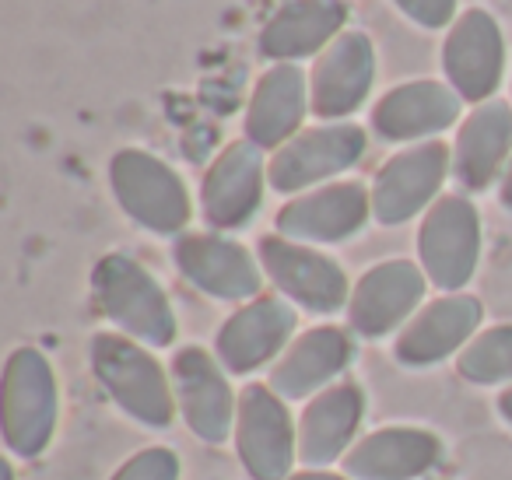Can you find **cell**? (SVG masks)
<instances>
[{
	"label": "cell",
	"instance_id": "6da1fadb",
	"mask_svg": "<svg viewBox=\"0 0 512 480\" xmlns=\"http://www.w3.org/2000/svg\"><path fill=\"white\" fill-rule=\"evenodd\" d=\"M4 442L15 456H43L60 417V389L53 365L36 347H18L4 365Z\"/></svg>",
	"mask_w": 512,
	"mask_h": 480
},
{
	"label": "cell",
	"instance_id": "7a4b0ae2",
	"mask_svg": "<svg viewBox=\"0 0 512 480\" xmlns=\"http://www.w3.org/2000/svg\"><path fill=\"white\" fill-rule=\"evenodd\" d=\"M92 368L109 396L127 410L134 421L148 428H169L176 417V393L169 389L165 368L134 340L116 333H95Z\"/></svg>",
	"mask_w": 512,
	"mask_h": 480
},
{
	"label": "cell",
	"instance_id": "3957f363",
	"mask_svg": "<svg viewBox=\"0 0 512 480\" xmlns=\"http://www.w3.org/2000/svg\"><path fill=\"white\" fill-rule=\"evenodd\" d=\"M95 295L116 326L151 347H165L176 340V316L165 298L162 284L137 260L123 253H109L95 267Z\"/></svg>",
	"mask_w": 512,
	"mask_h": 480
},
{
	"label": "cell",
	"instance_id": "277c9868",
	"mask_svg": "<svg viewBox=\"0 0 512 480\" xmlns=\"http://www.w3.org/2000/svg\"><path fill=\"white\" fill-rule=\"evenodd\" d=\"M109 186L123 211L148 232L172 235L190 221V193L183 179L148 151H120L109 162Z\"/></svg>",
	"mask_w": 512,
	"mask_h": 480
},
{
	"label": "cell",
	"instance_id": "5b68a950",
	"mask_svg": "<svg viewBox=\"0 0 512 480\" xmlns=\"http://www.w3.org/2000/svg\"><path fill=\"white\" fill-rule=\"evenodd\" d=\"M425 277L442 291H456L474 277L481 260V218L467 197H442L428 207L418 232Z\"/></svg>",
	"mask_w": 512,
	"mask_h": 480
},
{
	"label": "cell",
	"instance_id": "8992f818",
	"mask_svg": "<svg viewBox=\"0 0 512 480\" xmlns=\"http://www.w3.org/2000/svg\"><path fill=\"white\" fill-rule=\"evenodd\" d=\"M235 445L253 480H285L295 459V424L285 400L271 386H246L235 414Z\"/></svg>",
	"mask_w": 512,
	"mask_h": 480
},
{
	"label": "cell",
	"instance_id": "52a82bcc",
	"mask_svg": "<svg viewBox=\"0 0 512 480\" xmlns=\"http://www.w3.org/2000/svg\"><path fill=\"white\" fill-rule=\"evenodd\" d=\"M260 263L267 277L285 291L292 302L309 312H337L348 295V277L330 256L316 253L309 246L285 239V235H267L260 239Z\"/></svg>",
	"mask_w": 512,
	"mask_h": 480
},
{
	"label": "cell",
	"instance_id": "ba28073f",
	"mask_svg": "<svg viewBox=\"0 0 512 480\" xmlns=\"http://www.w3.org/2000/svg\"><path fill=\"white\" fill-rule=\"evenodd\" d=\"M362 155L365 130L355 127V123H330V127L306 130V134L292 137L285 148H278L267 176H271V186L278 193H295L351 169Z\"/></svg>",
	"mask_w": 512,
	"mask_h": 480
},
{
	"label": "cell",
	"instance_id": "9c48e42d",
	"mask_svg": "<svg viewBox=\"0 0 512 480\" xmlns=\"http://www.w3.org/2000/svg\"><path fill=\"white\" fill-rule=\"evenodd\" d=\"M449 172V148L428 141L393 155L372 183V214L379 225H404L421 207L432 204Z\"/></svg>",
	"mask_w": 512,
	"mask_h": 480
},
{
	"label": "cell",
	"instance_id": "30bf717a",
	"mask_svg": "<svg viewBox=\"0 0 512 480\" xmlns=\"http://www.w3.org/2000/svg\"><path fill=\"white\" fill-rule=\"evenodd\" d=\"M172 382H176V403L183 410L186 424L197 438L218 445L232 431L235 407L232 386H228L221 365L204 351V347H183L172 358Z\"/></svg>",
	"mask_w": 512,
	"mask_h": 480
},
{
	"label": "cell",
	"instance_id": "8fae6325",
	"mask_svg": "<svg viewBox=\"0 0 512 480\" xmlns=\"http://www.w3.org/2000/svg\"><path fill=\"white\" fill-rule=\"evenodd\" d=\"M502 64L505 46L495 18L477 8L456 18L442 46V67H446L453 92L467 102H484L502 81Z\"/></svg>",
	"mask_w": 512,
	"mask_h": 480
},
{
	"label": "cell",
	"instance_id": "7c38bea8",
	"mask_svg": "<svg viewBox=\"0 0 512 480\" xmlns=\"http://www.w3.org/2000/svg\"><path fill=\"white\" fill-rule=\"evenodd\" d=\"M372 74H376V53H372L369 36L362 32L337 36L313 67V81H309L313 113L323 120H341L355 113L369 95Z\"/></svg>",
	"mask_w": 512,
	"mask_h": 480
},
{
	"label": "cell",
	"instance_id": "4fadbf2b",
	"mask_svg": "<svg viewBox=\"0 0 512 480\" xmlns=\"http://www.w3.org/2000/svg\"><path fill=\"white\" fill-rule=\"evenodd\" d=\"M264 200V158L253 141H235L218 155L204 179L200 207L214 228H242Z\"/></svg>",
	"mask_w": 512,
	"mask_h": 480
},
{
	"label": "cell",
	"instance_id": "5bb4252c",
	"mask_svg": "<svg viewBox=\"0 0 512 480\" xmlns=\"http://www.w3.org/2000/svg\"><path fill=\"white\" fill-rule=\"evenodd\" d=\"M421 298H425V274L414 263H379L351 291L348 319L362 337H386L418 309Z\"/></svg>",
	"mask_w": 512,
	"mask_h": 480
},
{
	"label": "cell",
	"instance_id": "9a60e30c",
	"mask_svg": "<svg viewBox=\"0 0 512 480\" xmlns=\"http://www.w3.org/2000/svg\"><path fill=\"white\" fill-rule=\"evenodd\" d=\"M372 214V193L362 183H334L292 200L278 214V232L299 242H344Z\"/></svg>",
	"mask_w": 512,
	"mask_h": 480
},
{
	"label": "cell",
	"instance_id": "2e32d148",
	"mask_svg": "<svg viewBox=\"0 0 512 480\" xmlns=\"http://www.w3.org/2000/svg\"><path fill=\"white\" fill-rule=\"evenodd\" d=\"M295 319V309L281 298H260L235 312L218 330V358L225 372L246 375L267 365L295 333Z\"/></svg>",
	"mask_w": 512,
	"mask_h": 480
},
{
	"label": "cell",
	"instance_id": "e0dca14e",
	"mask_svg": "<svg viewBox=\"0 0 512 480\" xmlns=\"http://www.w3.org/2000/svg\"><path fill=\"white\" fill-rule=\"evenodd\" d=\"M176 267L186 281L225 302L253 298L260 291V270L249 249L221 235H183L176 242Z\"/></svg>",
	"mask_w": 512,
	"mask_h": 480
},
{
	"label": "cell",
	"instance_id": "ac0fdd59",
	"mask_svg": "<svg viewBox=\"0 0 512 480\" xmlns=\"http://www.w3.org/2000/svg\"><path fill=\"white\" fill-rule=\"evenodd\" d=\"M484 309L477 298L470 295H446L439 302L425 305L411 323L404 326V333L397 337V361L404 365H435V361L449 358L453 351H460L474 330L481 326Z\"/></svg>",
	"mask_w": 512,
	"mask_h": 480
},
{
	"label": "cell",
	"instance_id": "d6986e66",
	"mask_svg": "<svg viewBox=\"0 0 512 480\" xmlns=\"http://www.w3.org/2000/svg\"><path fill=\"white\" fill-rule=\"evenodd\" d=\"M442 456V442L425 428H383L365 435L344 456V473L355 480H414Z\"/></svg>",
	"mask_w": 512,
	"mask_h": 480
},
{
	"label": "cell",
	"instance_id": "ffe728a7",
	"mask_svg": "<svg viewBox=\"0 0 512 480\" xmlns=\"http://www.w3.org/2000/svg\"><path fill=\"white\" fill-rule=\"evenodd\" d=\"M460 116V95L439 81H411L386 92L372 109V127L386 141H418L439 134Z\"/></svg>",
	"mask_w": 512,
	"mask_h": 480
},
{
	"label": "cell",
	"instance_id": "44dd1931",
	"mask_svg": "<svg viewBox=\"0 0 512 480\" xmlns=\"http://www.w3.org/2000/svg\"><path fill=\"white\" fill-rule=\"evenodd\" d=\"M355 354V344L337 326H316L302 333L274 365L271 389L281 400H302V396L323 389L337 372H344Z\"/></svg>",
	"mask_w": 512,
	"mask_h": 480
},
{
	"label": "cell",
	"instance_id": "7402d4cb",
	"mask_svg": "<svg viewBox=\"0 0 512 480\" xmlns=\"http://www.w3.org/2000/svg\"><path fill=\"white\" fill-rule=\"evenodd\" d=\"M309 102L306 74L295 64H278L260 78L253 102L246 109V137L256 148H285L288 137L299 130Z\"/></svg>",
	"mask_w": 512,
	"mask_h": 480
},
{
	"label": "cell",
	"instance_id": "603a6c76",
	"mask_svg": "<svg viewBox=\"0 0 512 480\" xmlns=\"http://www.w3.org/2000/svg\"><path fill=\"white\" fill-rule=\"evenodd\" d=\"M365 414V396L355 382H337L323 389L299 421V456L309 466H327L348 449Z\"/></svg>",
	"mask_w": 512,
	"mask_h": 480
},
{
	"label": "cell",
	"instance_id": "cb8c5ba5",
	"mask_svg": "<svg viewBox=\"0 0 512 480\" xmlns=\"http://www.w3.org/2000/svg\"><path fill=\"white\" fill-rule=\"evenodd\" d=\"M512 151V106L484 102L463 120L453 148V172L467 190L495 183Z\"/></svg>",
	"mask_w": 512,
	"mask_h": 480
},
{
	"label": "cell",
	"instance_id": "d4e9b609",
	"mask_svg": "<svg viewBox=\"0 0 512 480\" xmlns=\"http://www.w3.org/2000/svg\"><path fill=\"white\" fill-rule=\"evenodd\" d=\"M348 8L344 0H292L260 32V50L271 60H299L337 39Z\"/></svg>",
	"mask_w": 512,
	"mask_h": 480
},
{
	"label": "cell",
	"instance_id": "484cf974",
	"mask_svg": "<svg viewBox=\"0 0 512 480\" xmlns=\"http://www.w3.org/2000/svg\"><path fill=\"white\" fill-rule=\"evenodd\" d=\"M456 372L474 386H495V382L512 379V326L477 333L460 351Z\"/></svg>",
	"mask_w": 512,
	"mask_h": 480
},
{
	"label": "cell",
	"instance_id": "4316f807",
	"mask_svg": "<svg viewBox=\"0 0 512 480\" xmlns=\"http://www.w3.org/2000/svg\"><path fill=\"white\" fill-rule=\"evenodd\" d=\"M113 480H179V456L162 445L141 449L113 473Z\"/></svg>",
	"mask_w": 512,
	"mask_h": 480
},
{
	"label": "cell",
	"instance_id": "83f0119b",
	"mask_svg": "<svg viewBox=\"0 0 512 480\" xmlns=\"http://www.w3.org/2000/svg\"><path fill=\"white\" fill-rule=\"evenodd\" d=\"M397 4L407 18H414L425 29H442L456 11V0H397Z\"/></svg>",
	"mask_w": 512,
	"mask_h": 480
},
{
	"label": "cell",
	"instance_id": "f1b7e54d",
	"mask_svg": "<svg viewBox=\"0 0 512 480\" xmlns=\"http://www.w3.org/2000/svg\"><path fill=\"white\" fill-rule=\"evenodd\" d=\"M498 200H502V204L512 211V158H509V165H505V176H502V190H498Z\"/></svg>",
	"mask_w": 512,
	"mask_h": 480
},
{
	"label": "cell",
	"instance_id": "f546056e",
	"mask_svg": "<svg viewBox=\"0 0 512 480\" xmlns=\"http://www.w3.org/2000/svg\"><path fill=\"white\" fill-rule=\"evenodd\" d=\"M498 414H502L505 421L512 424V389H505V393L498 396Z\"/></svg>",
	"mask_w": 512,
	"mask_h": 480
},
{
	"label": "cell",
	"instance_id": "4dcf8cb0",
	"mask_svg": "<svg viewBox=\"0 0 512 480\" xmlns=\"http://www.w3.org/2000/svg\"><path fill=\"white\" fill-rule=\"evenodd\" d=\"M288 480H344V477H334V473H323V470H306V473H295Z\"/></svg>",
	"mask_w": 512,
	"mask_h": 480
},
{
	"label": "cell",
	"instance_id": "1f68e13d",
	"mask_svg": "<svg viewBox=\"0 0 512 480\" xmlns=\"http://www.w3.org/2000/svg\"><path fill=\"white\" fill-rule=\"evenodd\" d=\"M4 480H15V470H11V463H4Z\"/></svg>",
	"mask_w": 512,
	"mask_h": 480
}]
</instances>
